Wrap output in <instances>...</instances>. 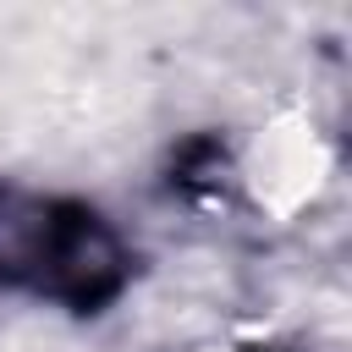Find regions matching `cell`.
<instances>
[{
    "label": "cell",
    "mask_w": 352,
    "mask_h": 352,
    "mask_svg": "<svg viewBox=\"0 0 352 352\" xmlns=\"http://www.w3.org/2000/svg\"><path fill=\"white\" fill-rule=\"evenodd\" d=\"M121 242L94 209L0 198V270L33 280L66 308H99L121 286Z\"/></svg>",
    "instance_id": "obj_1"
}]
</instances>
